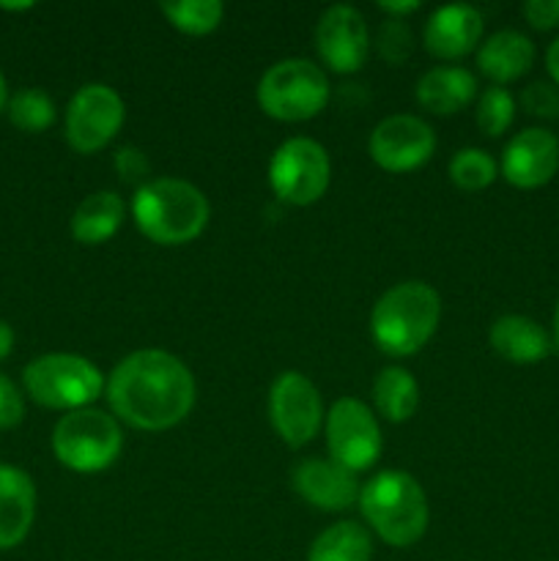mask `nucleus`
Here are the masks:
<instances>
[{
	"mask_svg": "<svg viewBox=\"0 0 559 561\" xmlns=\"http://www.w3.org/2000/svg\"><path fill=\"white\" fill-rule=\"evenodd\" d=\"M482 38V14L469 3L438 5L425 22L422 42L438 60H458L475 53Z\"/></svg>",
	"mask_w": 559,
	"mask_h": 561,
	"instance_id": "nucleus-16",
	"label": "nucleus"
},
{
	"mask_svg": "<svg viewBox=\"0 0 559 561\" xmlns=\"http://www.w3.org/2000/svg\"><path fill=\"white\" fill-rule=\"evenodd\" d=\"M360 513L378 540L392 548H411L425 537L431 507L420 482L398 469L378 471L362 485Z\"/></svg>",
	"mask_w": 559,
	"mask_h": 561,
	"instance_id": "nucleus-4",
	"label": "nucleus"
},
{
	"mask_svg": "<svg viewBox=\"0 0 559 561\" xmlns=\"http://www.w3.org/2000/svg\"><path fill=\"white\" fill-rule=\"evenodd\" d=\"M546 69H548V75H551L554 85L559 88V38H554V42L548 44V49H546Z\"/></svg>",
	"mask_w": 559,
	"mask_h": 561,
	"instance_id": "nucleus-34",
	"label": "nucleus"
},
{
	"mask_svg": "<svg viewBox=\"0 0 559 561\" xmlns=\"http://www.w3.org/2000/svg\"><path fill=\"white\" fill-rule=\"evenodd\" d=\"M115 170H118L121 181H129V184L146 179V175H148L146 153H142L140 148H135V146L118 148V151H115Z\"/></svg>",
	"mask_w": 559,
	"mask_h": 561,
	"instance_id": "nucleus-32",
	"label": "nucleus"
},
{
	"mask_svg": "<svg viewBox=\"0 0 559 561\" xmlns=\"http://www.w3.org/2000/svg\"><path fill=\"white\" fill-rule=\"evenodd\" d=\"M36 518V485L16 466L0 463V551H11L31 535Z\"/></svg>",
	"mask_w": 559,
	"mask_h": 561,
	"instance_id": "nucleus-17",
	"label": "nucleus"
},
{
	"mask_svg": "<svg viewBox=\"0 0 559 561\" xmlns=\"http://www.w3.org/2000/svg\"><path fill=\"white\" fill-rule=\"evenodd\" d=\"M515 121V96L502 85H491L477 99V126L482 135L502 137Z\"/></svg>",
	"mask_w": 559,
	"mask_h": 561,
	"instance_id": "nucleus-27",
	"label": "nucleus"
},
{
	"mask_svg": "<svg viewBox=\"0 0 559 561\" xmlns=\"http://www.w3.org/2000/svg\"><path fill=\"white\" fill-rule=\"evenodd\" d=\"M535 64V44L521 31H499L488 36L477 49V69L493 85L521 80Z\"/></svg>",
	"mask_w": 559,
	"mask_h": 561,
	"instance_id": "nucleus-19",
	"label": "nucleus"
},
{
	"mask_svg": "<svg viewBox=\"0 0 559 561\" xmlns=\"http://www.w3.org/2000/svg\"><path fill=\"white\" fill-rule=\"evenodd\" d=\"M449 181L464 192H482L497 181L499 162L482 148H460L447 164Z\"/></svg>",
	"mask_w": 559,
	"mask_h": 561,
	"instance_id": "nucleus-26",
	"label": "nucleus"
},
{
	"mask_svg": "<svg viewBox=\"0 0 559 561\" xmlns=\"http://www.w3.org/2000/svg\"><path fill=\"white\" fill-rule=\"evenodd\" d=\"M25 416V400L16 383L0 373V431H11Z\"/></svg>",
	"mask_w": 559,
	"mask_h": 561,
	"instance_id": "nucleus-30",
	"label": "nucleus"
},
{
	"mask_svg": "<svg viewBox=\"0 0 559 561\" xmlns=\"http://www.w3.org/2000/svg\"><path fill=\"white\" fill-rule=\"evenodd\" d=\"M323 436L329 458L354 474L373 469L384 453L381 425L370 405L360 398L334 400L323 416Z\"/></svg>",
	"mask_w": 559,
	"mask_h": 561,
	"instance_id": "nucleus-9",
	"label": "nucleus"
},
{
	"mask_svg": "<svg viewBox=\"0 0 559 561\" xmlns=\"http://www.w3.org/2000/svg\"><path fill=\"white\" fill-rule=\"evenodd\" d=\"M126 121V104L118 91L104 82H88L66 107V142L77 153H96L115 140Z\"/></svg>",
	"mask_w": 559,
	"mask_h": 561,
	"instance_id": "nucleus-10",
	"label": "nucleus"
},
{
	"mask_svg": "<svg viewBox=\"0 0 559 561\" xmlns=\"http://www.w3.org/2000/svg\"><path fill=\"white\" fill-rule=\"evenodd\" d=\"M126 219V203L118 192L99 190L71 214V236L77 244L99 247L113 239Z\"/></svg>",
	"mask_w": 559,
	"mask_h": 561,
	"instance_id": "nucleus-21",
	"label": "nucleus"
},
{
	"mask_svg": "<svg viewBox=\"0 0 559 561\" xmlns=\"http://www.w3.org/2000/svg\"><path fill=\"white\" fill-rule=\"evenodd\" d=\"M316 49L338 75H354L370 53V33L360 9L349 3L329 5L316 25Z\"/></svg>",
	"mask_w": 559,
	"mask_h": 561,
	"instance_id": "nucleus-13",
	"label": "nucleus"
},
{
	"mask_svg": "<svg viewBox=\"0 0 559 561\" xmlns=\"http://www.w3.org/2000/svg\"><path fill=\"white\" fill-rule=\"evenodd\" d=\"M132 219L148 241L181 247L195 241L212 219L208 197L184 179H153L137 186Z\"/></svg>",
	"mask_w": 559,
	"mask_h": 561,
	"instance_id": "nucleus-2",
	"label": "nucleus"
},
{
	"mask_svg": "<svg viewBox=\"0 0 559 561\" xmlns=\"http://www.w3.org/2000/svg\"><path fill=\"white\" fill-rule=\"evenodd\" d=\"M329 91V77L321 66L307 58H285L263 71L255 99L269 118L299 124L327 107Z\"/></svg>",
	"mask_w": 559,
	"mask_h": 561,
	"instance_id": "nucleus-5",
	"label": "nucleus"
},
{
	"mask_svg": "<svg viewBox=\"0 0 559 561\" xmlns=\"http://www.w3.org/2000/svg\"><path fill=\"white\" fill-rule=\"evenodd\" d=\"M5 104H9V91H5V77L0 75V113L5 110Z\"/></svg>",
	"mask_w": 559,
	"mask_h": 561,
	"instance_id": "nucleus-36",
	"label": "nucleus"
},
{
	"mask_svg": "<svg viewBox=\"0 0 559 561\" xmlns=\"http://www.w3.org/2000/svg\"><path fill=\"white\" fill-rule=\"evenodd\" d=\"M521 107L535 118H559V88L554 82H532L521 93Z\"/></svg>",
	"mask_w": 559,
	"mask_h": 561,
	"instance_id": "nucleus-29",
	"label": "nucleus"
},
{
	"mask_svg": "<svg viewBox=\"0 0 559 561\" xmlns=\"http://www.w3.org/2000/svg\"><path fill=\"white\" fill-rule=\"evenodd\" d=\"M294 491L310 507L323 513H343L360 502V480L354 471L334 463L332 458H307L294 469Z\"/></svg>",
	"mask_w": 559,
	"mask_h": 561,
	"instance_id": "nucleus-15",
	"label": "nucleus"
},
{
	"mask_svg": "<svg viewBox=\"0 0 559 561\" xmlns=\"http://www.w3.org/2000/svg\"><path fill=\"white\" fill-rule=\"evenodd\" d=\"M332 181L327 148L312 137H290L269 162V186L274 197L288 206H312L321 201Z\"/></svg>",
	"mask_w": 559,
	"mask_h": 561,
	"instance_id": "nucleus-8",
	"label": "nucleus"
},
{
	"mask_svg": "<svg viewBox=\"0 0 559 561\" xmlns=\"http://www.w3.org/2000/svg\"><path fill=\"white\" fill-rule=\"evenodd\" d=\"M521 14L535 31H554L559 27V0H526Z\"/></svg>",
	"mask_w": 559,
	"mask_h": 561,
	"instance_id": "nucleus-31",
	"label": "nucleus"
},
{
	"mask_svg": "<svg viewBox=\"0 0 559 561\" xmlns=\"http://www.w3.org/2000/svg\"><path fill=\"white\" fill-rule=\"evenodd\" d=\"M554 345L559 348V301H557V310H554V332H551Z\"/></svg>",
	"mask_w": 559,
	"mask_h": 561,
	"instance_id": "nucleus-37",
	"label": "nucleus"
},
{
	"mask_svg": "<svg viewBox=\"0 0 559 561\" xmlns=\"http://www.w3.org/2000/svg\"><path fill=\"white\" fill-rule=\"evenodd\" d=\"M499 170L515 190H540L559 170V140L540 126L518 131L504 146Z\"/></svg>",
	"mask_w": 559,
	"mask_h": 561,
	"instance_id": "nucleus-14",
	"label": "nucleus"
},
{
	"mask_svg": "<svg viewBox=\"0 0 559 561\" xmlns=\"http://www.w3.org/2000/svg\"><path fill=\"white\" fill-rule=\"evenodd\" d=\"M373 405H376L378 416H384L392 425H403L417 414L420 383L406 367H384V370H378L376 381H373Z\"/></svg>",
	"mask_w": 559,
	"mask_h": 561,
	"instance_id": "nucleus-22",
	"label": "nucleus"
},
{
	"mask_svg": "<svg viewBox=\"0 0 559 561\" xmlns=\"http://www.w3.org/2000/svg\"><path fill=\"white\" fill-rule=\"evenodd\" d=\"M378 53L387 64L403 66L414 53V33L403 20H384L378 27Z\"/></svg>",
	"mask_w": 559,
	"mask_h": 561,
	"instance_id": "nucleus-28",
	"label": "nucleus"
},
{
	"mask_svg": "<svg viewBox=\"0 0 559 561\" xmlns=\"http://www.w3.org/2000/svg\"><path fill=\"white\" fill-rule=\"evenodd\" d=\"M414 96L433 115H453L477 99V77L464 66H436L417 80Z\"/></svg>",
	"mask_w": 559,
	"mask_h": 561,
	"instance_id": "nucleus-20",
	"label": "nucleus"
},
{
	"mask_svg": "<svg viewBox=\"0 0 559 561\" xmlns=\"http://www.w3.org/2000/svg\"><path fill=\"white\" fill-rule=\"evenodd\" d=\"M31 400L44 409L80 411L91 409L104 394V373L91 359L77 354H44L22 373Z\"/></svg>",
	"mask_w": 559,
	"mask_h": 561,
	"instance_id": "nucleus-6",
	"label": "nucleus"
},
{
	"mask_svg": "<svg viewBox=\"0 0 559 561\" xmlns=\"http://www.w3.org/2000/svg\"><path fill=\"white\" fill-rule=\"evenodd\" d=\"M420 5V0H381L378 9H381L384 14H389V20H403V16L414 14Z\"/></svg>",
	"mask_w": 559,
	"mask_h": 561,
	"instance_id": "nucleus-33",
	"label": "nucleus"
},
{
	"mask_svg": "<svg viewBox=\"0 0 559 561\" xmlns=\"http://www.w3.org/2000/svg\"><path fill=\"white\" fill-rule=\"evenodd\" d=\"M442 318L436 288L422 279H406L384 290L370 312V337L387 356H414L431 343Z\"/></svg>",
	"mask_w": 559,
	"mask_h": 561,
	"instance_id": "nucleus-3",
	"label": "nucleus"
},
{
	"mask_svg": "<svg viewBox=\"0 0 559 561\" xmlns=\"http://www.w3.org/2000/svg\"><path fill=\"white\" fill-rule=\"evenodd\" d=\"M104 398L118 422L142 433H162L192 414L197 387L179 356L162 348H140L113 367Z\"/></svg>",
	"mask_w": 559,
	"mask_h": 561,
	"instance_id": "nucleus-1",
	"label": "nucleus"
},
{
	"mask_svg": "<svg viewBox=\"0 0 559 561\" xmlns=\"http://www.w3.org/2000/svg\"><path fill=\"white\" fill-rule=\"evenodd\" d=\"M5 113H9L11 124L20 131H27V135H38V131L49 129L55 124V102L42 88L16 91L5 104Z\"/></svg>",
	"mask_w": 559,
	"mask_h": 561,
	"instance_id": "nucleus-25",
	"label": "nucleus"
},
{
	"mask_svg": "<svg viewBox=\"0 0 559 561\" xmlns=\"http://www.w3.org/2000/svg\"><path fill=\"white\" fill-rule=\"evenodd\" d=\"M436 151V135L420 115L398 113L378 121L367 140V153L387 173L420 170Z\"/></svg>",
	"mask_w": 559,
	"mask_h": 561,
	"instance_id": "nucleus-12",
	"label": "nucleus"
},
{
	"mask_svg": "<svg viewBox=\"0 0 559 561\" xmlns=\"http://www.w3.org/2000/svg\"><path fill=\"white\" fill-rule=\"evenodd\" d=\"M124 431L110 411L80 409L58 420L53 431V453L60 466L77 474H99L118 460Z\"/></svg>",
	"mask_w": 559,
	"mask_h": 561,
	"instance_id": "nucleus-7",
	"label": "nucleus"
},
{
	"mask_svg": "<svg viewBox=\"0 0 559 561\" xmlns=\"http://www.w3.org/2000/svg\"><path fill=\"white\" fill-rule=\"evenodd\" d=\"M269 422L290 449H301L321 433V392L305 373L285 370L274 378L269 389Z\"/></svg>",
	"mask_w": 559,
	"mask_h": 561,
	"instance_id": "nucleus-11",
	"label": "nucleus"
},
{
	"mask_svg": "<svg viewBox=\"0 0 559 561\" xmlns=\"http://www.w3.org/2000/svg\"><path fill=\"white\" fill-rule=\"evenodd\" d=\"M488 343L493 354L513 365H537L551 354V334L526 316H502L488 329Z\"/></svg>",
	"mask_w": 559,
	"mask_h": 561,
	"instance_id": "nucleus-18",
	"label": "nucleus"
},
{
	"mask_svg": "<svg viewBox=\"0 0 559 561\" xmlns=\"http://www.w3.org/2000/svg\"><path fill=\"white\" fill-rule=\"evenodd\" d=\"M11 348H14V329L5 321H0V362L11 354Z\"/></svg>",
	"mask_w": 559,
	"mask_h": 561,
	"instance_id": "nucleus-35",
	"label": "nucleus"
},
{
	"mask_svg": "<svg viewBox=\"0 0 559 561\" xmlns=\"http://www.w3.org/2000/svg\"><path fill=\"white\" fill-rule=\"evenodd\" d=\"M373 537L356 520H338L312 540L307 561H370Z\"/></svg>",
	"mask_w": 559,
	"mask_h": 561,
	"instance_id": "nucleus-23",
	"label": "nucleus"
},
{
	"mask_svg": "<svg viewBox=\"0 0 559 561\" xmlns=\"http://www.w3.org/2000/svg\"><path fill=\"white\" fill-rule=\"evenodd\" d=\"M164 20L186 36H208L223 25L225 5L219 0H162Z\"/></svg>",
	"mask_w": 559,
	"mask_h": 561,
	"instance_id": "nucleus-24",
	"label": "nucleus"
},
{
	"mask_svg": "<svg viewBox=\"0 0 559 561\" xmlns=\"http://www.w3.org/2000/svg\"><path fill=\"white\" fill-rule=\"evenodd\" d=\"M33 3H0V9H5V11H25V9H31Z\"/></svg>",
	"mask_w": 559,
	"mask_h": 561,
	"instance_id": "nucleus-38",
	"label": "nucleus"
}]
</instances>
